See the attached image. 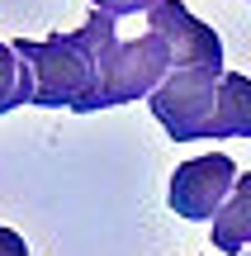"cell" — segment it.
<instances>
[{
    "mask_svg": "<svg viewBox=\"0 0 251 256\" xmlns=\"http://www.w3.org/2000/svg\"><path fill=\"white\" fill-rule=\"evenodd\" d=\"M14 52L28 72V104L95 114L104 110V86H109V62L119 52V28L109 14L95 10L76 34L19 38Z\"/></svg>",
    "mask_w": 251,
    "mask_h": 256,
    "instance_id": "obj_1",
    "label": "cell"
},
{
    "mask_svg": "<svg viewBox=\"0 0 251 256\" xmlns=\"http://www.w3.org/2000/svg\"><path fill=\"white\" fill-rule=\"evenodd\" d=\"M0 256H28V242L14 228H5V223H0Z\"/></svg>",
    "mask_w": 251,
    "mask_h": 256,
    "instance_id": "obj_8",
    "label": "cell"
},
{
    "mask_svg": "<svg viewBox=\"0 0 251 256\" xmlns=\"http://www.w3.org/2000/svg\"><path fill=\"white\" fill-rule=\"evenodd\" d=\"M95 10H100V14H109V19H123V14H138V10H157L161 0H90Z\"/></svg>",
    "mask_w": 251,
    "mask_h": 256,
    "instance_id": "obj_7",
    "label": "cell"
},
{
    "mask_svg": "<svg viewBox=\"0 0 251 256\" xmlns=\"http://www.w3.org/2000/svg\"><path fill=\"white\" fill-rule=\"evenodd\" d=\"M147 28H157V34L176 48L180 72H190V66H218V72H228V66H223V43H218V34L204 24V19H195L180 0H161V5L147 14Z\"/></svg>",
    "mask_w": 251,
    "mask_h": 256,
    "instance_id": "obj_4",
    "label": "cell"
},
{
    "mask_svg": "<svg viewBox=\"0 0 251 256\" xmlns=\"http://www.w3.org/2000/svg\"><path fill=\"white\" fill-rule=\"evenodd\" d=\"M147 104L157 124L171 133V142L251 138V76L242 72L190 66V72H176Z\"/></svg>",
    "mask_w": 251,
    "mask_h": 256,
    "instance_id": "obj_2",
    "label": "cell"
},
{
    "mask_svg": "<svg viewBox=\"0 0 251 256\" xmlns=\"http://www.w3.org/2000/svg\"><path fill=\"white\" fill-rule=\"evenodd\" d=\"M214 247L223 256L251 247V171H242V180H237L233 200L223 204V214L214 218Z\"/></svg>",
    "mask_w": 251,
    "mask_h": 256,
    "instance_id": "obj_5",
    "label": "cell"
},
{
    "mask_svg": "<svg viewBox=\"0 0 251 256\" xmlns=\"http://www.w3.org/2000/svg\"><path fill=\"white\" fill-rule=\"evenodd\" d=\"M237 180H242V171H237V162L228 152H209V156H190V162H180L176 171H171V209H176V218H190V223H214L218 214H223V204L233 200Z\"/></svg>",
    "mask_w": 251,
    "mask_h": 256,
    "instance_id": "obj_3",
    "label": "cell"
},
{
    "mask_svg": "<svg viewBox=\"0 0 251 256\" xmlns=\"http://www.w3.org/2000/svg\"><path fill=\"white\" fill-rule=\"evenodd\" d=\"M28 104V72L19 62L14 43H0V114Z\"/></svg>",
    "mask_w": 251,
    "mask_h": 256,
    "instance_id": "obj_6",
    "label": "cell"
}]
</instances>
